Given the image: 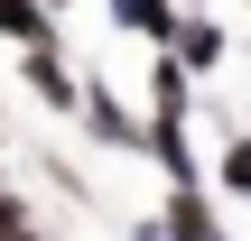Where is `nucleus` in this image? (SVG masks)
Listing matches in <instances>:
<instances>
[{
  "instance_id": "f257e3e1",
  "label": "nucleus",
  "mask_w": 251,
  "mask_h": 241,
  "mask_svg": "<svg viewBox=\"0 0 251 241\" xmlns=\"http://www.w3.org/2000/svg\"><path fill=\"white\" fill-rule=\"evenodd\" d=\"M19 74H28V93H37L47 111H75V102H84V84H75V65L56 56V37H47V46H19Z\"/></svg>"
},
{
  "instance_id": "f03ea898",
  "label": "nucleus",
  "mask_w": 251,
  "mask_h": 241,
  "mask_svg": "<svg viewBox=\"0 0 251 241\" xmlns=\"http://www.w3.org/2000/svg\"><path fill=\"white\" fill-rule=\"evenodd\" d=\"M168 56H177L186 74H214V65H224V28H214V19H186V9H177V37H168Z\"/></svg>"
},
{
  "instance_id": "7ed1b4c3",
  "label": "nucleus",
  "mask_w": 251,
  "mask_h": 241,
  "mask_svg": "<svg viewBox=\"0 0 251 241\" xmlns=\"http://www.w3.org/2000/svg\"><path fill=\"white\" fill-rule=\"evenodd\" d=\"M112 28H130V37L168 46V37H177V0H112Z\"/></svg>"
},
{
  "instance_id": "20e7f679",
  "label": "nucleus",
  "mask_w": 251,
  "mask_h": 241,
  "mask_svg": "<svg viewBox=\"0 0 251 241\" xmlns=\"http://www.w3.org/2000/svg\"><path fill=\"white\" fill-rule=\"evenodd\" d=\"M158 223H168V232H177V241H224V232H214V204H205V186H177Z\"/></svg>"
},
{
  "instance_id": "39448f33",
  "label": "nucleus",
  "mask_w": 251,
  "mask_h": 241,
  "mask_svg": "<svg viewBox=\"0 0 251 241\" xmlns=\"http://www.w3.org/2000/svg\"><path fill=\"white\" fill-rule=\"evenodd\" d=\"M75 111H84V121H93V139H112V149H140V121H130V111H121V102H112V93H84V102H75Z\"/></svg>"
},
{
  "instance_id": "423d86ee",
  "label": "nucleus",
  "mask_w": 251,
  "mask_h": 241,
  "mask_svg": "<svg viewBox=\"0 0 251 241\" xmlns=\"http://www.w3.org/2000/svg\"><path fill=\"white\" fill-rule=\"evenodd\" d=\"M214 176H224V195H251V130L224 149V167H214Z\"/></svg>"
},
{
  "instance_id": "0eeeda50",
  "label": "nucleus",
  "mask_w": 251,
  "mask_h": 241,
  "mask_svg": "<svg viewBox=\"0 0 251 241\" xmlns=\"http://www.w3.org/2000/svg\"><path fill=\"white\" fill-rule=\"evenodd\" d=\"M130 241H177V232H168V223H130Z\"/></svg>"
}]
</instances>
